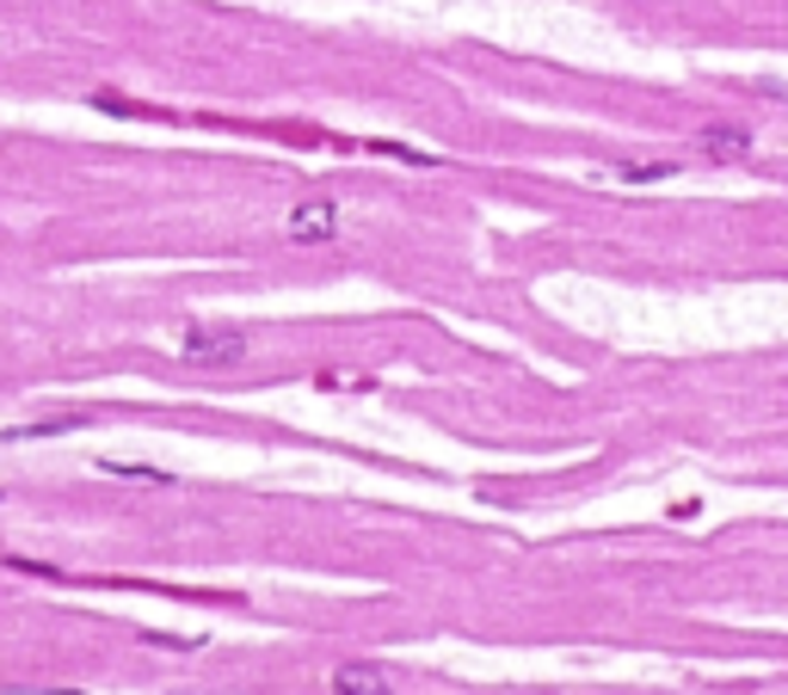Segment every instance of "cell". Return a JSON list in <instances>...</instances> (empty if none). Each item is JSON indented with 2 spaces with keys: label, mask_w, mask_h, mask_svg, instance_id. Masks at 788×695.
Listing matches in <instances>:
<instances>
[{
  "label": "cell",
  "mask_w": 788,
  "mask_h": 695,
  "mask_svg": "<svg viewBox=\"0 0 788 695\" xmlns=\"http://www.w3.org/2000/svg\"><path fill=\"white\" fill-rule=\"evenodd\" d=\"M745 148H752V136H745V130H733V124L702 130V155H714V160H740Z\"/></svg>",
  "instance_id": "cell-4"
},
{
  "label": "cell",
  "mask_w": 788,
  "mask_h": 695,
  "mask_svg": "<svg viewBox=\"0 0 788 695\" xmlns=\"http://www.w3.org/2000/svg\"><path fill=\"white\" fill-rule=\"evenodd\" d=\"M247 357V333L241 326H191L186 333V363H203V370H229Z\"/></svg>",
  "instance_id": "cell-1"
},
{
  "label": "cell",
  "mask_w": 788,
  "mask_h": 695,
  "mask_svg": "<svg viewBox=\"0 0 788 695\" xmlns=\"http://www.w3.org/2000/svg\"><path fill=\"white\" fill-rule=\"evenodd\" d=\"M340 203L333 198H302L290 210V222H284V234H290L296 247H326V240H333V234H340Z\"/></svg>",
  "instance_id": "cell-2"
},
{
  "label": "cell",
  "mask_w": 788,
  "mask_h": 695,
  "mask_svg": "<svg viewBox=\"0 0 788 695\" xmlns=\"http://www.w3.org/2000/svg\"><path fill=\"white\" fill-rule=\"evenodd\" d=\"M333 695H395V683H388L382 664L352 659V664H340V671H333Z\"/></svg>",
  "instance_id": "cell-3"
}]
</instances>
